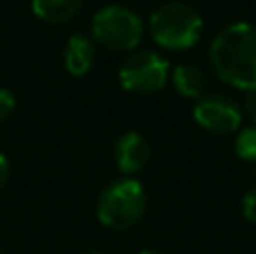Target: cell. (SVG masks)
<instances>
[{
  "label": "cell",
  "mask_w": 256,
  "mask_h": 254,
  "mask_svg": "<svg viewBox=\"0 0 256 254\" xmlns=\"http://www.w3.org/2000/svg\"><path fill=\"white\" fill-rule=\"evenodd\" d=\"M16 108V97L7 88H0V122H4Z\"/></svg>",
  "instance_id": "obj_13"
},
{
  "label": "cell",
  "mask_w": 256,
  "mask_h": 254,
  "mask_svg": "<svg viewBox=\"0 0 256 254\" xmlns=\"http://www.w3.org/2000/svg\"><path fill=\"white\" fill-rule=\"evenodd\" d=\"M171 81L180 97L196 99V102L202 97L204 88H207V76H204L202 68L194 66V63H180V66H176L171 72Z\"/></svg>",
  "instance_id": "obj_9"
},
{
  "label": "cell",
  "mask_w": 256,
  "mask_h": 254,
  "mask_svg": "<svg viewBox=\"0 0 256 254\" xmlns=\"http://www.w3.org/2000/svg\"><path fill=\"white\" fill-rule=\"evenodd\" d=\"M97 63V43L88 34H72L63 50V66L72 76H86Z\"/></svg>",
  "instance_id": "obj_8"
},
{
  "label": "cell",
  "mask_w": 256,
  "mask_h": 254,
  "mask_svg": "<svg viewBox=\"0 0 256 254\" xmlns=\"http://www.w3.org/2000/svg\"><path fill=\"white\" fill-rule=\"evenodd\" d=\"M112 156H115L117 169H120L126 178H132V176L140 174V171L148 164L150 144H148V140H146L142 133L128 130V133H124L115 142Z\"/></svg>",
  "instance_id": "obj_7"
},
{
  "label": "cell",
  "mask_w": 256,
  "mask_h": 254,
  "mask_svg": "<svg viewBox=\"0 0 256 254\" xmlns=\"http://www.w3.org/2000/svg\"><path fill=\"white\" fill-rule=\"evenodd\" d=\"M7 180H9V160L0 153V189L7 184Z\"/></svg>",
  "instance_id": "obj_15"
},
{
  "label": "cell",
  "mask_w": 256,
  "mask_h": 254,
  "mask_svg": "<svg viewBox=\"0 0 256 254\" xmlns=\"http://www.w3.org/2000/svg\"><path fill=\"white\" fill-rule=\"evenodd\" d=\"M92 40L110 52H135L144 38V20L124 4H106L92 16Z\"/></svg>",
  "instance_id": "obj_4"
},
{
  "label": "cell",
  "mask_w": 256,
  "mask_h": 254,
  "mask_svg": "<svg viewBox=\"0 0 256 254\" xmlns=\"http://www.w3.org/2000/svg\"><path fill=\"white\" fill-rule=\"evenodd\" d=\"M194 120L209 133L230 135L243 124V108L225 92H204L194 106Z\"/></svg>",
  "instance_id": "obj_6"
},
{
  "label": "cell",
  "mask_w": 256,
  "mask_h": 254,
  "mask_svg": "<svg viewBox=\"0 0 256 254\" xmlns=\"http://www.w3.org/2000/svg\"><path fill=\"white\" fill-rule=\"evenodd\" d=\"M234 151L240 160L256 162V126H245L236 130Z\"/></svg>",
  "instance_id": "obj_11"
},
{
  "label": "cell",
  "mask_w": 256,
  "mask_h": 254,
  "mask_svg": "<svg viewBox=\"0 0 256 254\" xmlns=\"http://www.w3.org/2000/svg\"><path fill=\"white\" fill-rule=\"evenodd\" d=\"M140 254H164V252H158V250H142Z\"/></svg>",
  "instance_id": "obj_16"
},
{
  "label": "cell",
  "mask_w": 256,
  "mask_h": 254,
  "mask_svg": "<svg viewBox=\"0 0 256 254\" xmlns=\"http://www.w3.org/2000/svg\"><path fill=\"white\" fill-rule=\"evenodd\" d=\"M148 30L162 50L184 52L198 45L202 36V18L186 2H164L150 14Z\"/></svg>",
  "instance_id": "obj_2"
},
{
  "label": "cell",
  "mask_w": 256,
  "mask_h": 254,
  "mask_svg": "<svg viewBox=\"0 0 256 254\" xmlns=\"http://www.w3.org/2000/svg\"><path fill=\"white\" fill-rule=\"evenodd\" d=\"M146 189L135 178H117L102 192L97 200V218L104 228L124 232L142 220L146 212Z\"/></svg>",
  "instance_id": "obj_3"
},
{
  "label": "cell",
  "mask_w": 256,
  "mask_h": 254,
  "mask_svg": "<svg viewBox=\"0 0 256 254\" xmlns=\"http://www.w3.org/2000/svg\"><path fill=\"white\" fill-rule=\"evenodd\" d=\"M209 66L216 76L236 90L256 86V25L232 22L214 36Z\"/></svg>",
  "instance_id": "obj_1"
},
{
  "label": "cell",
  "mask_w": 256,
  "mask_h": 254,
  "mask_svg": "<svg viewBox=\"0 0 256 254\" xmlns=\"http://www.w3.org/2000/svg\"><path fill=\"white\" fill-rule=\"evenodd\" d=\"M240 212H243L248 223L256 225V184L243 196V200H240Z\"/></svg>",
  "instance_id": "obj_12"
},
{
  "label": "cell",
  "mask_w": 256,
  "mask_h": 254,
  "mask_svg": "<svg viewBox=\"0 0 256 254\" xmlns=\"http://www.w3.org/2000/svg\"><path fill=\"white\" fill-rule=\"evenodd\" d=\"M79 254H104V252H99V250H84V252H79Z\"/></svg>",
  "instance_id": "obj_17"
},
{
  "label": "cell",
  "mask_w": 256,
  "mask_h": 254,
  "mask_svg": "<svg viewBox=\"0 0 256 254\" xmlns=\"http://www.w3.org/2000/svg\"><path fill=\"white\" fill-rule=\"evenodd\" d=\"M168 61L150 50H135L120 66V86L132 94H155L168 81Z\"/></svg>",
  "instance_id": "obj_5"
},
{
  "label": "cell",
  "mask_w": 256,
  "mask_h": 254,
  "mask_svg": "<svg viewBox=\"0 0 256 254\" xmlns=\"http://www.w3.org/2000/svg\"><path fill=\"white\" fill-rule=\"evenodd\" d=\"M84 7V0H32V12L36 18L52 25L72 20Z\"/></svg>",
  "instance_id": "obj_10"
},
{
  "label": "cell",
  "mask_w": 256,
  "mask_h": 254,
  "mask_svg": "<svg viewBox=\"0 0 256 254\" xmlns=\"http://www.w3.org/2000/svg\"><path fill=\"white\" fill-rule=\"evenodd\" d=\"M243 112L252 120V126H256V86L250 90H245L243 97Z\"/></svg>",
  "instance_id": "obj_14"
}]
</instances>
